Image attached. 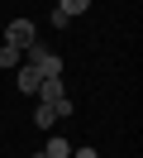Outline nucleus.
Segmentation results:
<instances>
[{"label": "nucleus", "instance_id": "2", "mask_svg": "<svg viewBox=\"0 0 143 158\" xmlns=\"http://www.w3.org/2000/svg\"><path fill=\"white\" fill-rule=\"evenodd\" d=\"M5 43H14V48H29V43H34V19H10Z\"/></svg>", "mask_w": 143, "mask_h": 158}, {"label": "nucleus", "instance_id": "1", "mask_svg": "<svg viewBox=\"0 0 143 158\" xmlns=\"http://www.w3.org/2000/svg\"><path fill=\"white\" fill-rule=\"evenodd\" d=\"M24 58H29V67H34L38 77H62V58H57V53H48L43 43H29Z\"/></svg>", "mask_w": 143, "mask_h": 158}, {"label": "nucleus", "instance_id": "5", "mask_svg": "<svg viewBox=\"0 0 143 158\" xmlns=\"http://www.w3.org/2000/svg\"><path fill=\"white\" fill-rule=\"evenodd\" d=\"M43 158H72V144H67L62 134H53V139H48V148H43Z\"/></svg>", "mask_w": 143, "mask_h": 158}, {"label": "nucleus", "instance_id": "9", "mask_svg": "<svg viewBox=\"0 0 143 158\" xmlns=\"http://www.w3.org/2000/svg\"><path fill=\"white\" fill-rule=\"evenodd\" d=\"M72 110H76L72 96H57V101H53V115H72Z\"/></svg>", "mask_w": 143, "mask_h": 158}, {"label": "nucleus", "instance_id": "10", "mask_svg": "<svg viewBox=\"0 0 143 158\" xmlns=\"http://www.w3.org/2000/svg\"><path fill=\"white\" fill-rule=\"evenodd\" d=\"M72 158H95V148H72Z\"/></svg>", "mask_w": 143, "mask_h": 158}, {"label": "nucleus", "instance_id": "6", "mask_svg": "<svg viewBox=\"0 0 143 158\" xmlns=\"http://www.w3.org/2000/svg\"><path fill=\"white\" fill-rule=\"evenodd\" d=\"M57 10H62L67 19H76V15H86V10H91V0H57Z\"/></svg>", "mask_w": 143, "mask_h": 158}, {"label": "nucleus", "instance_id": "7", "mask_svg": "<svg viewBox=\"0 0 143 158\" xmlns=\"http://www.w3.org/2000/svg\"><path fill=\"white\" fill-rule=\"evenodd\" d=\"M19 53H24V48H14V43H0V67H19Z\"/></svg>", "mask_w": 143, "mask_h": 158}, {"label": "nucleus", "instance_id": "3", "mask_svg": "<svg viewBox=\"0 0 143 158\" xmlns=\"http://www.w3.org/2000/svg\"><path fill=\"white\" fill-rule=\"evenodd\" d=\"M57 96H67V91H62V77H43V81H38V101H43V106H53Z\"/></svg>", "mask_w": 143, "mask_h": 158}, {"label": "nucleus", "instance_id": "8", "mask_svg": "<svg viewBox=\"0 0 143 158\" xmlns=\"http://www.w3.org/2000/svg\"><path fill=\"white\" fill-rule=\"evenodd\" d=\"M53 106H43V101H38V110H34V125H43V129H53Z\"/></svg>", "mask_w": 143, "mask_h": 158}, {"label": "nucleus", "instance_id": "4", "mask_svg": "<svg viewBox=\"0 0 143 158\" xmlns=\"http://www.w3.org/2000/svg\"><path fill=\"white\" fill-rule=\"evenodd\" d=\"M38 81H43V77L24 62V67H19V91H24V96H38Z\"/></svg>", "mask_w": 143, "mask_h": 158}]
</instances>
